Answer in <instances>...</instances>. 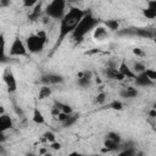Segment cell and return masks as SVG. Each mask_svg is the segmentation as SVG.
<instances>
[{
    "label": "cell",
    "mask_w": 156,
    "mask_h": 156,
    "mask_svg": "<svg viewBox=\"0 0 156 156\" xmlns=\"http://www.w3.org/2000/svg\"><path fill=\"white\" fill-rule=\"evenodd\" d=\"M71 115V113H69ZM67 117H68V113H65V112H60L58 115H57V119L60 121V122H65L66 119H67Z\"/></svg>",
    "instance_id": "cell-32"
},
{
    "label": "cell",
    "mask_w": 156,
    "mask_h": 156,
    "mask_svg": "<svg viewBox=\"0 0 156 156\" xmlns=\"http://www.w3.org/2000/svg\"><path fill=\"white\" fill-rule=\"evenodd\" d=\"M104 146H105V150H107V151H113V150L118 149L119 143L106 136V140H105V143H104Z\"/></svg>",
    "instance_id": "cell-16"
},
{
    "label": "cell",
    "mask_w": 156,
    "mask_h": 156,
    "mask_svg": "<svg viewBox=\"0 0 156 156\" xmlns=\"http://www.w3.org/2000/svg\"><path fill=\"white\" fill-rule=\"evenodd\" d=\"M93 37H94L95 40L101 41V40L107 39V37H108V32H107V29H106L104 26H96V27L94 28Z\"/></svg>",
    "instance_id": "cell-8"
},
{
    "label": "cell",
    "mask_w": 156,
    "mask_h": 156,
    "mask_svg": "<svg viewBox=\"0 0 156 156\" xmlns=\"http://www.w3.org/2000/svg\"><path fill=\"white\" fill-rule=\"evenodd\" d=\"M135 154V151H134V149H133V146H129V147H127L126 150H123L122 152H119V155H127V156H129V155H134Z\"/></svg>",
    "instance_id": "cell-30"
},
{
    "label": "cell",
    "mask_w": 156,
    "mask_h": 156,
    "mask_svg": "<svg viewBox=\"0 0 156 156\" xmlns=\"http://www.w3.org/2000/svg\"><path fill=\"white\" fill-rule=\"evenodd\" d=\"M145 73H146V76L154 82V80H156V69H152V68H146L145 69Z\"/></svg>",
    "instance_id": "cell-23"
},
{
    "label": "cell",
    "mask_w": 156,
    "mask_h": 156,
    "mask_svg": "<svg viewBox=\"0 0 156 156\" xmlns=\"http://www.w3.org/2000/svg\"><path fill=\"white\" fill-rule=\"evenodd\" d=\"M98 20L90 13V12H87L85 16L80 20V22L78 23V26L76 27V29L73 30L72 33V38L74 40H82L84 38V35L87 33H89L90 30H93L96 26H98Z\"/></svg>",
    "instance_id": "cell-2"
},
{
    "label": "cell",
    "mask_w": 156,
    "mask_h": 156,
    "mask_svg": "<svg viewBox=\"0 0 156 156\" xmlns=\"http://www.w3.org/2000/svg\"><path fill=\"white\" fill-rule=\"evenodd\" d=\"M78 85L82 88H87L90 85L91 82V73L90 72H82L78 74Z\"/></svg>",
    "instance_id": "cell-10"
},
{
    "label": "cell",
    "mask_w": 156,
    "mask_h": 156,
    "mask_svg": "<svg viewBox=\"0 0 156 156\" xmlns=\"http://www.w3.org/2000/svg\"><path fill=\"white\" fill-rule=\"evenodd\" d=\"M51 147H52L54 150H58V149L61 147V145H60L58 143H56V141H54V143H51Z\"/></svg>",
    "instance_id": "cell-36"
},
{
    "label": "cell",
    "mask_w": 156,
    "mask_h": 156,
    "mask_svg": "<svg viewBox=\"0 0 156 156\" xmlns=\"http://www.w3.org/2000/svg\"><path fill=\"white\" fill-rule=\"evenodd\" d=\"M119 71H121V73L124 76V77H127V78H135V72L134 71H132L130 68H129V66L127 65V63H124V62H122L121 63V66H119V68H118Z\"/></svg>",
    "instance_id": "cell-13"
},
{
    "label": "cell",
    "mask_w": 156,
    "mask_h": 156,
    "mask_svg": "<svg viewBox=\"0 0 156 156\" xmlns=\"http://www.w3.org/2000/svg\"><path fill=\"white\" fill-rule=\"evenodd\" d=\"M134 72L138 74V73H141V72H144L146 68H145V66L143 65V63H140V62H136V63H134Z\"/></svg>",
    "instance_id": "cell-25"
},
{
    "label": "cell",
    "mask_w": 156,
    "mask_h": 156,
    "mask_svg": "<svg viewBox=\"0 0 156 156\" xmlns=\"http://www.w3.org/2000/svg\"><path fill=\"white\" fill-rule=\"evenodd\" d=\"M44 136H45V139H46L48 141H50V143H54V141H55V134H54L52 132H46V133L44 134Z\"/></svg>",
    "instance_id": "cell-31"
},
{
    "label": "cell",
    "mask_w": 156,
    "mask_h": 156,
    "mask_svg": "<svg viewBox=\"0 0 156 156\" xmlns=\"http://www.w3.org/2000/svg\"><path fill=\"white\" fill-rule=\"evenodd\" d=\"M136 95H138V91L133 87H127L124 90L121 91V96L126 98V99H132V98H135Z\"/></svg>",
    "instance_id": "cell-14"
},
{
    "label": "cell",
    "mask_w": 156,
    "mask_h": 156,
    "mask_svg": "<svg viewBox=\"0 0 156 156\" xmlns=\"http://www.w3.org/2000/svg\"><path fill=\"white\" fill-rule=\"evenodd\" d=\"M54 107H56L60 112H65V113H68V115L72 113V108H71V106L67 105V104H62V102L56 101L55 105H54Z\"/></svg>",
    "instance_id": "cell-19"
},
{
    "label": "cell",
    "mask_w": 156,
    "mask_h": 156,
    "mask_svg": "<svg viewBox=\"0 0 156 156\" xmlns=\"http://www.w3.org/2000/svg\"><path fill=\"white\" fill-rule=\"evenodd\" d=\"M143 15H144L147 20H154V18H156V11L152 10V9H150V7L143 9Z\"/></svg>",
    "instance_id": "cell-22"
},
{
    "label": "cell",
    "mask_w": 156,
    "mask_h": 156,
    "mask_svg": "<svg viewBox=\"0 0 156 156\" xmlns=\"http://www.w3.org/2000/svg\"><path fill=\"white\" fill-rule=\"evenodd\" d=\"M26 45H27V49H28L29 52L37 54V52H40V51L44 49L45 41H44L38 34H32V35H29V37L27 38Z\"/></svg>",
    "instance_id": "cell-4"
},
{
    "label": "cell",
    "mask_w": 156,
    "mask_h": 156,
    "mask_svg": "<svg viewBox=\"0 0 156 156\" xmlns=\"http://www.w3.org/2000/svg\"><path fill=\"white\" fill-rule=\"evenodd\" d=\"M134 80H135V84L139 85V87H149V85L152 84V80L146 76L145 71L141 72V73H138L134 78Z\"/></svg>",
    "instance_id": "cell-9"
},
{
    "label": "cell",
    "mask_w": 156,
    "mask_h": 156,
    "mask_svg": "<svg viewBox=\"0 0 156 156\" xmlns=\"http://www.w3.org/2000/svg\"><path fill=\"white\" fill-rule=\"evenodd\" d=\"M105 99H106L105 93H99V94L96 95V98H95V102H96V104H104V102H105Z\"/></svg>",
    "instance_id": "cell-28"
},
{
    "label": "cell",
    "mask_w": 156,
    "mask_h": 156,
    "mask_svg": "<svg viewBox=\"0 0 156 156\" xmlns=\"http://www.w3.org/2000/svg\"><path fill=\"white\" fill-rule=\"evenodd\" d=\"M10 128H12V119L10 118V116H7L5 113L0 115V130L5 132Z\"/></svg>",
    "instance_id": "cell-12"
},
{
    "label": "cell",
    "mask_w": 156,
    "mask_h": 156,
    "mask_svg": "<svg viewBox=\"0 0 156 156\" xmlns=\"http://www.w3.org/2000/svg\"><path fill=\"white\" fill-rule=\"evenodd\" d=\"M27 51H28L27 45H24V43L20 38H15L10 46V55L11 56H26Z\"/></svg>",
    "instance_id": "cell-5"
},
{
    "label": "cell",
    "mask_w": 156,
    "mask_h": 156,
    "mask_svg": "<svg viewBox=\"0 0 156 156\" xmlns=\"http://www.w3.org/2000/svg\"><path fill=\"white\" fill-rule=\"evenodd\" d=\"M147 7H150V9L156 11V0H149L147 1Z\"/></svg>",
    "instance_id": "cell-33"
},
{
    "label": "cell",
    "mask_w": 156,
    "mask_h": 156,
    "mask_svg": "<svg viewBox=\"0 0 156 156\" xmlns=\"http://www.w3.org/2000/svg\"><path fill=\"white\" fill-rule=\"evenodd\" d=\"M2 79H4V82H5V84H6L7 89H9V91L12 93V91H15L17 89L16 78H15V76H13V73H12V71L10 68H5V71L2 73Z\"/></svg>",
    "instance_id": "cell-6"
},
{
    "label": "cell",
    "mask_w": 156,
    "mask_h": 156,
    "mask_svg": "<svg viewBox=\"0 0 156 156\" xmlns=\"http://www.w3.org/2000/svg\"><path fill=\"white\" fill-rule=\"evenodd\" d=\"M149 115H150L151 117H156V108H154V107H152V110H150Z\"/></svg>",
    "instance_id": "cell-37"
},
{
    "label": "cell",
    "mask_w": 156,
    "mask_h": 156,
    "mask_svg": "<svg viewBox=\"0 0 156 156\" xmlns=\"http://www.w3.org/2000/svg\"><path fill=\"white\" fill-rule=\"evenodd\" d=\"M110 107L112 108V110H117V111H121L122 108H123V105H122V102L121 101H112L111 104H110Z\"/></svg>",
    "instance_id": "cell-26"
},
{
    "label": "cell",
    "mask_w": 156,
    "mask_h": 156,
    "mask_svg": "<svg viewBox=\"0 0 156 156\" xmlns=\"http://www.w3.org/2000/svg\"><path fill=\"white\" fill-rule=\"evenodd\" d=\"M105 24H106V27H107L110 30H117V29L119 28V23H118L117 20H107V21L105 22Z\"/></svg>",
    "instance_id": "cell-21"
},
{
    "label": "cell",
    "mask_w": 156,
    "mask_h": 156,
    "mask_svg": "<svg viewBox=\"0 0 156 156\" xmlns=\"http://www.w3.org/2000/svg\"><path fill=\"white\" fill-rule=\"evenodd\" d=\"M10 5V0H0V6L1 7H7Z\"/></svg>",
    "instance_id": "cell-35"
},
{
    "label": "cell",
    "mask_w": 156,
    "mask_h": 156,
    "mask_svg": "<svg viewBox=\"0 0 156 156\" xmlns=\"http://www.w3.org/2000/svg\"><path fill=\"white\" fill-rule=\"evenodd\" d=\"M106 74H107V77H108L110 79H116V80H123V79L126 78V77L121 73V71H119L118 68H116V67H110V68H107Z\"/></svg>",
    "instance_id": "cell-11"
},
{
    "label": "cell",
    "mask_w": 156,
    "mask_h": 156,
    "mask_svg": "<svg viewBox=\"0 0 156 156\" xmlns=\"http://www.w3.org/2000/svg\"><path fill=\"white\" fill-rule=\"evenodd\" d=\"M51 95V88H50V85H43L41 88H40V90H39V99H46V98H49Z\"/></svg>",
    "instance_id": "cell-18"
},
{
    "label": "cell",
    "mask_w": 156,
    "mask_h": 156,
    "mask_svg": "<svg viewBox=\"0 0 156 156\" xmlns=\"http://www.w3.org/2000/svg\"><path fill=\"white\" fill-rule=\"evenodd\" d=\"M41 83H44L45 85H51V84H57V83H62L63 78L60 74H55V73H46L41 76Z\"/></svg>",
    "instance_id": "cell-7"
},
{
    "label": "cell",
    "mask_w": 156,
    "mask_h": 156,
    "mask_svg": "<svg viewBox=\"0 0 156 156\" xmlns=\"http://www.w3.org/2000/svg\"><path fill=\"white\" fill-rule=\"evenodd\" d=\"M133 52H134L136 56H144V52H143V51H141V49H139V48L133 49Z\"/></svg>",
    "instance_id": "cell-34"
},
{
    "label": "cell",
    "mask_w": 156,
    "mask_h": 156,
    "mask_svg": "<svg viewBox=\"0 0 156 156\" xmlns=\"http://www.w3.org/2000/svg\"><path fill=\"white\" fill-rule=\"evenodd\" d=\"M154 108H156V104H155V105H154Z\"/></svg>",
    "instance_id": "cell-39"
},
{
    "label": "cell",
    "mask_w": 156,
    "mask_h": 156,
    "mask_svg": "<svg viewBox=\"0 0 156 156\" xmlns=\"http://www.w3.org/2000/svg\"><path fill=\"white\" fill-rule=\"evenodd\" d=\"M40 12H41V2L39 1V2L34 6V9L32 10V12L28 15V18H29L30 21H37V20L39 18V16H40Z\"/></svg>",
    "instance_id": "cell-15"
},
{
    "label": "cell",
    "mask_w": 156,
    "mask_h": 156,
    "mask_svg": "<svg viewBox=\"0 0 156 156\" xmlns=\"http://www.w3.org/2000/svg\"><path fill=\"white\" fill-rule=\"evenodd\" d=\"M33 121L35 123H38V124L45 123V118H44V116H43V113H41V111L39 108H34V111H33Z\"/></svg>",
    "instance_id": "cell-17"
},
{
    "label": "cell",
    "mask_w": 156,
    "mask_h": 156,
    "mask_svg": "<svg viewBox=\"0 0 156 156\" xmlns=\"http://www.w3.org/2000/svg\"><path fill=\"white\" fill-rule=\"evenodd\" d=\"M66 1H67L68 4H76V2L78 1V0H66Z\"/></svg>",
    "instance_id": "cell-38"
},
{
    "label": "cell",
    "mask_w": 156,
    "mask_h": 156,
    "mask_svg": "<svg viewBox=\"0 0 156 156\" xmlns=\"http://www.w3.org/2000/svg\"><path fill=\"white\" fill-rule=\"evenodd\" d=\"M77 119H78V115L76 113V115H68V117H67V119L62 123L63 124V127H71L72 124H74L76 122H77Z\"/></svg>",
    "instance_id": "cell-20"
},
{
    "label": "cell",
    "mask_w": 156,
    "mask_h": 156,
    "mask_svg": "<svg viewBox=\"0 0 156 156\" xmlns=\"http://www.w3.org/2000/svg\"><path fill=\"white\" fill-rule=\"evenodd\" d=\"M136 34H139V35H141L144 38H152V35H154L151 32H149L146 29H138L136 30Z\"/></svg>",
    "instance_id": "cell-24"
},
{
    "label": "cell",
    "mask_w": 156,
    "mask_h": 156,
    "mask_svg": "<svg viewBox=\"0 0 156 156\" xmlns=\"http://www.w3.org/2000/svg\"><path fill=\"white\" fill-rule=\"evenodd\" d=\"M66 4H67L66 0H52L45 9L46 16L55 18V20H61L65 16Z\"/></svg>",
    "instance_id": "cell-3"
},
{
    "label": "cell",
    "mask_w": 156,
    "mask_h": 156,
    "mask_svg": "<svg viewBox=\"0 0 156 156\" xmlns=\"http://www.w3.org/2000/svg\"><path fill=\"white\" fill-rule=\"evenodd\" d=\"M39 0H23V6L24 7H33L38 4Z\"/></svg>",
    "instance_id": "cell-29"
},
{
    "label": "cell",
    "mask_w": 156,
    "mask_h": 156,
    "mask_svg": "<svg viewBox=\"0 0 156 156\" xmlns=\"http://www.w3.org/2000/svg\"><path fill=\"white\" fill-rule=\"evenodd\" d=\"M107 138H110V139H112V140H116V141L121 143V136H119V134L116 133V132H110V133H107Z\"/></svg>",
    "instance_id": "cell-27"
},
{
    "label": "cell",
    "mask_w": 156,
    "mask_h": 156,
    "mask_svg": "<svg viewBox=\"0 0 156 156\" xmlns=\"http://www.w3.org/2000/svg\"><path fill=\"white\" fill-rule=\"evenodd\" d=\"M85 11L78 9V7H74L72 6L68 12L65 13V16L60 20V29H58V39H57V43L56 45L61 44V41L68 35V34H72L73 30L76 29V27L78 26V23L80 22V20L85 16Z\"/></svg>",
    "instance_id": "cell-1"
}]
</instances>
